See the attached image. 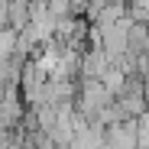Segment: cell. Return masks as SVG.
<instances>
[{
	"label": "cell",
	"instance_id": "1",
	"mask_svg": "<svg viewBox=\"0 0 149 149\" xmlns=\"http://www.w3.org/2000/svg\"><path fill=\"white\" fill-rule=\"evenodd\" d=\"M45 7H49V13L55 16V23L74 16V3H71V0H45Z\"/></svg>",
	"mask_w": 149,
	"mask_h": 149
},
{
	"label": "cell",
	"instance_id": "2",
	"mask_svg": "<svg viewBox=\"0 0 149 149\" xmlns=\"http://www.w3.org/2000/svg\"><path fill=\"white\" fill-rule=\"evenodd\" d=\"M133 123H136V149H149V110H143Z\"/></svg>",
	"mask_w": 149,
	"mask_h": 149
},
{
	"label": "cell",
	"instance_id": "3",
	"mask_svg": "<svg viewBox=\"0 0 149 149\" xmlns=\"http://www.w3.org/2000/svg\"><path fill=\"white\" fill-rule=\"evenodd\" d=\"M143 97H146V107H149V81H146V91H143Z\"/></svg>",
	"mask_w": 149,
	"mask_h": 149
}]
</instances>
